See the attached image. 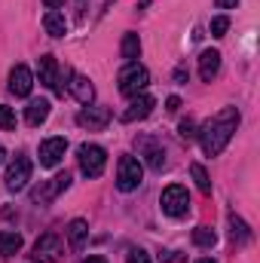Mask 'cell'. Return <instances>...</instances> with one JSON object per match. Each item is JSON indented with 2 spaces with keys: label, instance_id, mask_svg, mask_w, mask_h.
Here are the masks:
<instances>
[{
  "label": "cell",
  "instance_id": "cell-24",
  "mask_svg": "<svg viewBox=\"0 0 260 263\" xmlns=\"http://www.w3.org/2000/svg\"><path fill=\"white\" fill-rule=\"evenodd\" d=\"M190 175H193V181H196V187H199V193H205V196H208V193H211V181H208V172H205L199 162H193V165H190Z\"/></svg>",
  "mask_w": 260,
  "mask_h": 263
},
{
  "label": "cell",
  "instance_id": "cell-7",
  "mask_svg": "<svg viewBox=\"0 0 260 263\" xmlns=\"http://www.w3.org/2000/svg\"><path fill=\"white\" fill-rule=\"evenodd\" d=\"M67 187H70V175L62 172V175H55L52 181H43L40 187H34V190H31V199H34L37 205H49L59 193H65Z\"/></svg>",
  "mask_w": 260,
  "mask_h": 263
},
{
  "label": "cell",
  "instance_id": "cell-2",
  "mask_svg": "<svg viewBox=\"0 0 260 263\" xmlns=\"http://www.w3.org/2000/svg\"><path fill=\"white\" fill-rule=\"evenodd\" d=\"M141 181H144V165H141V159H135V156H120V162H117V190H120V193H132V190L141 187Z\"/></svg>",
  "mask_w": 260,
  "mask_h": 263
},
{
  "label": "cell",
  "instance_id": "cell-9",
  "mask_svg": "<svg viewBox=\"0 0 260 263\" xmlns=\"http://www.w3.org/2000/svg\"><path fill=\"white\" fill-rule=\"evenodd\" d=\"M31 89H34V73H31V67L15 65L12 73H9V92H12L15 98H28Z\"/></svg>",
  "mask_w": 260,
  "mask_h": 263
},
{
  "label": "cell",
  "instance_id": "cell-32",
  "mask_svg": "<svg viewBox=\"0 0 260 263\" xmlns=\"http://www.w3.org/2000/svg\"><path fill=\"white\" fill-rule=\"evenodd\" d=\"M43 3H46V6H49V9H59V6H62V3H65V0H43Z\"/></svg>",
  "mask_w": 260,
  "mask_h": 263
},
{
  "label": "cell",
  "instance_id": "cell-16",
  "mask_svg": "<svg viewBox=\"0 0 260 263\" xmlns=\"http://www.w3.org/2000/svg\"><path fill=\"white\" fill-rule=\"evenodd\" d=\"M217 70H220V52H217V49H205V52L199 55V77H202L205 83H211V80L217 77Z\"/></svg>",
  "mask_w": 260,
  "mask_h": 263
},
{
  "label": "cell",
  "instance_id": "cell-36",
  "mask_svg": "<svg viewBox=\"0 0 260 263\" xmlns=\"http://www.w3.org/2000/svg\"><path fill=\"white\" fill-rule=\"evenodd\" d=\"M80 3H83V0H80Z\"/></svg>",
  "mask_w": 260,
  "mask_h": 263
},
{
  "label": "cell",
  "instance_id": "cell-17",
  "mask_svg": "<svg viewBox=\"0 0 260 263\" xmlns=\"http://www.w3.org/2000/svg\"><path fill=\"white\" fill-rule=\"evenodd\" d=\"M49 101L46 98H37V101H31L28 107H25V123L31 126V129H37L40 123H46V117H49Z\"/></svg>",
  "mask_w": 260,
  "mask_h": 263
},
{
  "label": "cell",
  "instance_id": "cell-18",
  "mask_svg": "<svg viewBox=\"0 0 260 263\" xmlns=\"http://www.w3.org/2000/svg\"><path fill=\"white\" fill-rule=\"evenodd\" d=\"M67 242H70V248L73 251H80L83 245H86V236H89V223L83 220V217H77V220H70L67 223Z\"/></svg>",
  "mask_w": 260,
  "mask_h": 263
},
{
  "label": "cell",
  "instance_id": "cell-4",
  "mask_svg": "<svg viewBox=\"0 0 260 263\" xmlns=\"http://www.w3.org/2000/svg\"><path fill=\"white\" fill-rule=\"evenodd\" d=\"M147 83H150V73H147V67L138 65V62H132L120 70V92L123 95H141L144 89H147Z\"/></svg>",
  "mask_w": 260,
  "mask_h": 263
},
{
  "label": "cell",
  "instance_id": "cell-5",
  "mask_svg": "<svg viewBox=\"0 0 260 263\" xmlns=\"http://www.w3.org/2000/svg\"><path fill=\"white\" fill-rule=\"evenodd\" d=\"M159 205H162V211H165L169 217H184V214L190 211V193H187V187H181V184L165 187Z\"/></svg>",
  "mask_w": 260,
  "mask_h": 263
},
{
  "label": "cell",
  "instance_id": "cell-10",
  "mask_svg": "<svg viewBox=\"0 0 260 263\" xmlns=\"http://www.w3.org/2000/svg\"><path fill=\"white\" fill-rule=\"evenodd\" d=\"M65 153H67V141L65 138H46V141L40 144V165L55 168V165L65 159Z\"/></svg>",
  "mask_w": 260,
  "mask_h": 263
},
{
  "label": "cell",
  "instance_id": "cell-26",
  "mask_svg": "<svg viewBox=\"0 0 260 263\" xmlns=\"http://www.w3.org/2000/svg\"><path fill=\"white\" fill-rule=\"evenodd\" d=\"M227 31H230V18H227V15L211 18V37H224Z\"/></svg>",
  "mask_w": 260,
  "mask_h": 263
},
{
  "label": "cell",
  "instance_id": "cell-29",
  "mask_svg": "<svg viewBox=\"0 0 260 263\" xmlns=\"http://www.w3.org/2000/svg\"><path fill=\"white\" fill-rule=\"evenodd\" d=\"M165 110H172V114H178V110H181V98H178V95H172V98L165 101Z\"/></svg>",
  "mask_w": 260,
  "mask_h": 263
},
{
  "label": "cell",
  "instance_id": "cell-11",
  "mask_svg": "<svg viewBox=\"0 0 260 263\" xmlns=\"http://www.w3.org/2000/svg\"><path fill=\"white\" fill-rule=\"evenodd\" d=\"M31 159L28 156H15V162L6 168V187L9 190H22L28 181H31Z\"/></svg>",
  "mask_w": 260,
  "mask_h": 263
},
{
  "label": "cell",
  "instance_id": "cell-13",
  "mask_svg": "<svg viewBox=\"0 0 260 263\" xmlns=\"http://www.w3.org/2000/svg\"><path fill=\"white\" fill-rule=\"evenodd\" d=\"M67 80H70V83H65L67 92H70L80 104H92V98H95V86H92V80L83 77V73H73V70H70Z\"/></svg>",
  "mask_w": 260,
  "mask_h": 263
},
{
  "label": "cell",
  "instance_id": "cell-19",
  "mask_svg": "<svg viewBox=\"0 0 260 263\" xmlns=\"http://www.w3.org/2000/svg\"><path fill=\"white\" fill-rule=\"evenodd\" d=\"M43 28H46L49 37H65L67 34V22H65V15H62L59 9H49V12L43 15Z\"/></svg>",
  "mask_w": 260,
  "mask_h": 263
},
{
  "label": "cell",
  "instance_id": "cell-15",
  "mask_svg": "<svg viewBox=\"0 0 260 263\" xmlns=\"http://www.w3.org/2000/svg\"><path fill=\"white\" fill-rule=\"evenodd\" d=\"M141 153H144V159L150 162V168H156V172H162L165 168V150L153 141V138H141Z\"/></svg>",
  "mask_w": 260,
  "mask_h": 263
},
{
  "label": "cell",
  "instance_id": "cell-27",
  "mask_svg": "<svg viewBox=\"0 0 260 263\" xmlns=\"http://www.w3.org/2000/svg\"><path fill=\"white\" fill-rule=\"evenodd\" d=\"M178 135H181V138H187V141H193L196 135H199V132H196V123L190 120V117H187V120H181V126H178Z\"/></svg>",
  "mask_w": 260,
  "mask_h": 263
},
{
  "label": "cell",
  "instance_id": "cell-31",
  "mask_svg": "<svg viewBox=\"0 0 260 263\" xmlns=\"http://www.w3.org/2000/svg\"><path fill=\"white\" fill-rule=\"evenodd\" d=\"M175 80H178V83H184V80H187V70H184V67H178V70H175Z\"/></svg>",
  "mask_w": 260,
  "mask_h": 263
},
{
  "label": "cell",
  "instance_id": "cell-21",
  "mask_svg": "<svg viewBox=\"0 0 260 263\" xmlns=\"http://www.w3.org/2000/svg\"><path fill=\"white\" fill-rule=\"evenodd\" d=\"M230 236H233V242H239V245H245V242L251 239V230H248V223H245L242 217H236V214H230Z\"/></svg>",
  "mask_w": 260,
  "mask_h": 263
},
{
  "label": "cell",
  "instance_id": "cell-28",
  "mask_svg": "<svg viewBox=\"0 0 260 263\" xmlns=\"http://www.w3.org/2000/svg\"><path fill=\"white\" fill-rule=\"evenodd\" d=\"M129 263H150V257H147V251L132 248V251H129Z\"/></svg>",
  "mask_w": 260,
  "mask_h": 263
},
{
  "label": "cell",
  "instance_id": "cell-12",
  "mask_svg": "<svg viewBox=\"0 0 260 263\" xmlns=\"http://www.w3.org/2000/svg\"><path fill=\"white\" fill-rule=\"evenodd\" d=\"M77 123L89 132H101V129H107V123H110V110L107 107H83L77 114Z\"/></svg>",
  "mask_w": 260,
  "mask_h": 263
},
{
  "label": "cell",
  "instance_id": "cell-1",
  "mask_svg": "<svg viewBox=\"0 0 260 263\" xmlns=\"http://www.w3.org/2000/svg\"><path fill=\"white\" fill-rule=\"evenodd\" d=\"M236 129H239V110H236V107H224L220 114H214V117L202 126V132L196 135V138L202 141L205 156H220L224 147L233 141Z\"/></svg>",
  "mask_w": 260,
  "mask_h": 263
},
{
  "label": "cell",
  "instance_id": "cell-22",
  "mask_svg": "<svg viewBox=\"0 0 260 263\" xmlns=\"http://www.w3.org/2000/svg\"><path fill=\"white\" fill-rule=\"evenodd\" d=\"M120 52H123L126 65H132V62L141 55V40H138V34H126V37H123V46H120Z\"/></svg>",
  "mask_w": 260,
  "mask_h": 263
},
{
  "label": "cell",
  "instance_id": "cell-25",
  "mask_svg": "<svg viewBox=\"0 0 260 263\" xmlns=\"http://www.w3.org/2000/svg\"><path fill=\"white\" fill-rule=\"evenodd\" d=\"M0 129H3V132H12V129H15V114H12L6 104H0Z\"/></svg>",
  "mask_w": 260,
  "mask_h": 263
},
{
  "label": "cell",
  "instance_id": "cell-35",
  "mask_svg": "<svg viewBox=\"0 0 260 263\" xmlns=\"http://www.w3.org/2000/svg\"><path fill=\"white\" fill-rule=\"evenodd\" d=\"M3 156H6V153H3V150H0V162H3Z\"/></svg>",
  "mask_w": 260,
  "mask_h": 263
},
{
  "label": "cell",
  "instance_id": "cell-6",
  "mask_svg": "<svg viewBox=\"0 0 260 263\" xmlns=\"http://www.w3.org/2000/svg\"><path fill=\"white\" fill-rule=\"evenodd\" d=\"M62 239H59V233H43L37 242H34V248H31V257L37 263H55L62 260Z\"/></svg>",
  "mask_w": 260,
  "mask_h": 263
},
{
  "label": "cell",
  "instance_id": "cell-20",
  "mask_svg": "<svg viewBox=\"0 0 260 263\" xmlns=\"http://www.w3.org/2000/svg\"><path fill=\"white\" fill-rule=\"evenodd\" d=\"M22 251V236L15 230H0V254L3 257H12Z\"/></svg>",
  "mask_w": 260,
  "mask_h": 263
},
{
  "label": "cell",
  "instance_id": "cell-30",
  "mask_svg": "<svg viewBox=\"0 0 260 263\" xmlns=\"http://www.w3.org/2000/svg\"><path fill=\"white\" fill-rule=\"evenodd\" d=\"M214 3H217V9H233L239 0H214Z\"/></svg>",
  "mask_w": 260,
  "mask_h": 263
},
{
  "label": "cell",
  "instance_id": "cell-3",
  "mask_svg": "<svg viewBox=\"0 0 260 263\" xmlns=\"http://www.w3.org/2000/svg\"><path fill=\"white\" fill-rule=\"evenodd\" d=\"M77 159H80V172H83L86 178H101V172H104V165H107V153H104V147H98V144H80Z\"/></svg>",
  "mask_w": 260,
  "mask_h": 263
},
{
  "label": "cell",
  "instance_id": "cell-23",
  "mask_svg": "<svg viewBox=\"0 0 260 263\" xmlns=\"http://www.w3.org/2000/svg\"><path fill=\"white\" fill-rule=\"evenodd\" d=\"M193 245H199V248H214V245H217L214 230H208V227H196L193 230Z\"/></svg>",
  "mask_w": 260,
  "mask_h": 263
},
{
  "label": "cell",
  "instance_id": "cell-33",
  "mask_svg": "<svg viewBox=\"0 0 260 263\" xmlns=\"http://www.w3.org/2000/svg\"><path fill=\"white\" fill-rule=\"evenodd\" d=\"M83 263H107V260H104V257H98V254H92V257H86Z\"/></svg>",
  "mask_w": 260,
  "mask_h": 263
},
{
  "label": "cell",
  "instance_id": "cell-14",
  "mask_svg": "<svg viewBox=\"0 0 260 263\" xmlns=\"http://www.w3.org/2000/svg\"><path fill=\"white\" fill-rule=\"evenodd\" d=\"M37 73H40V83L46 89H59V62H55V55H40Z\"/></svg>",
  "mask_w": 260,
  "mask_h": 263
},
{
  "label": "cell",
  "instance_id": "cell-34",
  "mask_svg": "<svg viewBox=\"0 0 260 263\" xmlns=\"http://www.w3.org/2000/svg\"><path fill=\"white\" fill-rule=\"evenodd\" d=\"M196 263H214V260L211 257H202V260H196Z\"/></svg>",
  "mask_w": 260,
  "mask_h": 263
},
{
  "label": "cell",
  "instance_id": "cell-8",
  "mask_svg": "<svg viewBox=\"0 0 260 263\" xmlns=\"http://www.w3.org/2000/svg\"><path fill=\"white\" fill-rule=\"evenodd\" d=\"M153 107H156V101H153V95H147V92H141V95H132L129 107L123 110V123H138V120H147L150 114H153Z\"/></svg>",
  "mask_w": 260,
  "mask_h": 263
}]
</instances>
